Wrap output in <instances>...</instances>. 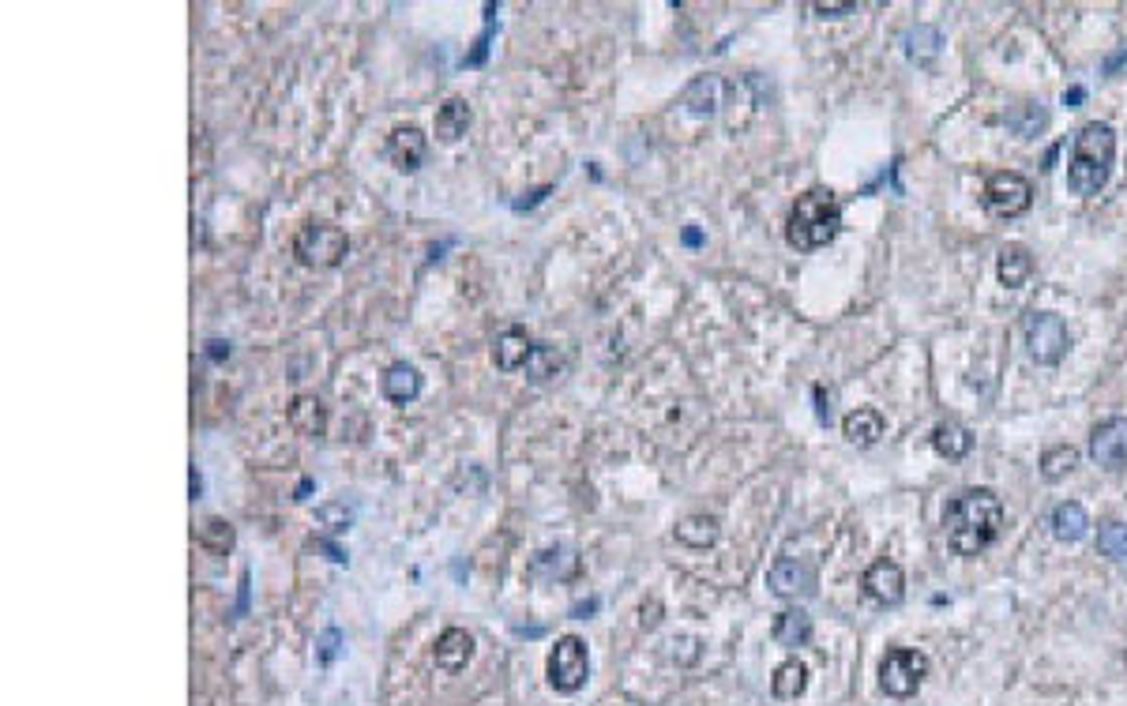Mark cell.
<instances>
[{
    "mask_svg": "<svg viewBox=\"0 0 1127 706\" xmlns=\"http://www.w3.org/2000/svg\"><path fill=\"white\" fill-rule=\"evenodd\" d=\"M947 541L958 556L985 553L1004 530V500L992 489H966L947 504Z\"/></svg>",
    "mask_w": 1127,
    "mask_h": 706,
    "instance_id": "obj_1",
    "label": "cell"
},
{
    "mask_svg": "<svg viewBox=\"0 0 1127 706\" xmlns=\"http://www.w3.org/2000/svg\"><path fill=\"white\" fill-rule=\"evenodd\" d=\"M1112 158H1116V132L1105 121L1082 124V132L1075 136V154L1067 166V185L1075 196H1097L1101 188L1109 185Z\"/></svg>",
    "mask_w": 1127,
    "mask_h": 706,
    "instance_id": "obj_2",
    "label": "cell"
},
{
    "mask_svg": "<svg viewBox=\"0 0 1127 706\" xmlns=\"http://www.w3.org/2000/svg\"><path fill=\"white\" fill-rule=\"evenodd\" d=\"M838 230H842V203L834 200L831 188H808L804 196H797L786 226V241L797 252H816V248L831 245Z\"/></svg>",
    "mask_w": 1127,
    "mask_h": 706,
    "instance_id": "obj_3",
    "label": "cell"
},
{
    "mask_svg": "<svg viewBox=\"0 0 1127 706\" xmlns=\"http://www.w3.org/2000/svg\"><path fill=\"white\" fill-rule=\"evenodd\" d=\"M545 676H549V688L560 691V695H575V691L587 684L590 676V654L587 643L579 635H560L545 658Z\"/></svg>",
    "mask_w": 1127,
    "mask_h": 706,
    "instance_id": "obj_4",
    "label": "cell"
},
{
    "mask_svg": "<svg viewBox=\"0 0 1127 706\" xmlns=\"http://www.w3.org/2000/svg\"><path fill=\"white\" fill-rule=\"evenodd\" d=\"M1022 335H1026V353L1034 357L1037 365H1060L1064 353L1071 350V335L1067 323L1056 312H1026L1022 320Z\"/></svg>",
    "mask_w": 1127,
    "mask_h": 706,
    "instance_id": "obj_5",
    "label": "cell"
},
{
    "mask_svg": "<svg viewBox=\"0 0 1127 706\" xmlns=\"http://www.w3.org/2000/svg\"><path fill=\"white\" fill-rule=\"evenodd\" d=\"M928 676V658L921 650H910V646H895L887 650L880 661V688L891 695V699H910L917 695V688L925 684Z\"/></svg>",
    "mask_w": 1127,
    "mask_h": 706,
    "instance_id": "obj_6",
    "label": "cell"
},
{
    "mask_svg": "<svg viewBox=\"0 0 1127 706\" xmlns=\"http://www.w3.org/2000/svg\"><path fill=\"white\" fill-rule=\"evenodd\" d=\"M346 248H350L346 233L331 222H309L294 237V256L305 267H335V263H342Z\"/></svg>",
    "mask_w": 1127,
    "mask_h": 706,
    "instance_id": "obj_7",
    "label": "cell"
},
{
    "mask_svg": "<svg viewBox=\"0 0 1127 706\" xmlns=\"http://www.w3.org/2000/svg\"><path fill=\"white\" fill-rule=\"evenodd\" d=\"M1030 203H1034V185H1030L1022 173L1000 169V173L989 177V185H985V207H989L992 215H1000V218L1026 215Z\"/></svg>",
    "mask_w": 1127,
    "mask_h": 706,
    "instance_id": "obj_8",
    "label": "cell"
},
{
    "mask_svg": "<svg viewBox=\"0 0 1127 706\" xmlns=\"http://www.w3.org/2000/svg\"><path fill=\"white\" fill-rule=\"evenodd\" d=\"M1090 455L1105 470H1124L1127 466V417H1105L1090 432Z\"/></svg>",
    "mask_w": 1127,
    "mask_h": 706,
    "instance_id": "obj_9",
    "label": "cell"
},
{
    "mask_svg": "<svg viewBox=\"0 0 1127 706\" xmlns=\"http://www.w3.org/2000/svg\"><path fill=\"white\" fill-rule=\"evenodd\" d=\"M767 586L778 598H808V594H816V568L793 556H782L767 571Z\"/></svg>",
    "mask_w": 1127,
    "mask_h": 706,
    "instance_id": "obj_10",
    "label": "cell"
},
{
    "mask_svg": "<svg viewBox=\"0 0 1127 706\" xmlns=\"http://www.w3.org/2000/svg\"><path fill=\"white\" fill-rule=\"evenodd\" d=\"M429 154V139L417 124H399L391 136H387V158L395 162V169L402 173H414Z\"/></svg>",
    "mask_w": 1127,
    "mask_h": 706,
    "instance_id": "obj_11",
    "label": "cell"
},
{
    "mask_svg": "<svg viewBox=\"0 0 1127 706\" xmlns=\"http://www.w3.org/2000/svg\"><path fill=\"white\" fill-rule=\"evenodd\" d=\"M861 586H865L868 598L880 601V605H898V601L906 598V575H902V568H898L895 560H876V564L865 571Z\"/></svg>",
    "mask_w": 1127,
    "mask_h": 706,
    "instance_id": "obj_12",
    "label": "cell"
},
{
    "mask_svg": "<svg viewBox=\"0 0 1127 706\" xmlns=\"http://www.w3.org/2000/svg\"><path fill=\"white\" fill-rule=\"evenodd\" d=\"M470 658H474V639H470V631H463V628L440 631V639H436V646H433L436 669H444V673H459V669H466V661Z\"/></svg>",
    "mask_w": 1127,
    "mask_h": 706,
    "instance_id": "obj_13",
    "label": "cell"
},
{
    "mask_svg": "<svg viewBox=\"0 0 1127 706\" xmlns=\"http://www.w3.org/2000/svg\"><path fill=\"white\" fill-rule=\"evenodd\" d=\"M534 346H538V342L526 335L523 327H508V331H504V335H496V342H493V365L500 372L526 369V361H530Z\"/></svg>",
    "mask_w": 1127,
    "mask_h": 706,
    "instance_id": "obj_14",
    "label": "cell"
},
{
    "mask_svg": "<svg viewBox=\"0 0 1127 706\" xmlns=\"http://www.w3.org/2000/svg\"><path fill=\"white\" fill-rule=\"evenodd\" d=\"M290 429L297 432V436H309V440H316V436H324L327 429V406L316 395H297L294 402H290Z\"/></svg>",
    "mask_w": 1127,
    "mask_h": 706,
    "instance_id": "obj_15",
    "label": "cell"
},
{
    "mask_svg": "<svg viewBox=\"0 0 1127 706\" xmlns=\"http://www.w3.org/2000/svg\"><path fill=\"white\" fill-rule=\"evenodd\" d=\"M380 387H384V399L387 402H395V406H406V402H414L417 395H421V372H417L414 365H406V361H395V365L384 372Z\"/></svg>",
    "mask_w": 1127,
    "mask_h": 706,
    "instance_id": "obj_16",
    "label": "cell"
},
{
    "mask_svg": "<svg viewBox=\"0 0 1127 706\" xmlns=\"http://www.w3.org/2000/svg\"><path fill=\"white\" fill-rule=\"evenodd\" d=\"M883 429H887L883 414H880V410H868V406H857V410H850V414H846V421H842V436H846L850 444H857V447H872L883 436Z\"/></svg>",
    "mask_w": 1127,
    "mask_h": 706,
    "instance_id": "obj_17",
    "label": "cell"
},
{
    "mask_svg": "<svg viewBox=\"0 0 1127 706\" xmlns=\"http://www.w3.org/2000/svg\"><path fill=\"white\" fill-rule=\"evenodd\" d=\"M1004 121L1019 139H1037L1049 128V109L1041 106V102H1034V98H1026V102H1015V106L1007 109Z\"/></svg>",
    "mask_w": 1127,
    "mask_h": 706,
    "instance_id": "obj_18",
    "label": "cell"
},
{
    "mask_svg": "<svg viewBox=\"0 0 1127 706\" xmlns=\"http://www.w3.org/2000/svg\"><path fill=\"white\" fill-rule=\"evenodd\" d=\"M996 275L1004 282L1007 290H1019L1026 286V278L1034 275V256L1026 245H1004L1000 248V263H996Z\"/></svg>",
    "mask_w": 1127,
    "mask_h": 706,
    "instance_id": "obj_19",
    "label": "cell"
},
{
    "mask_svg": "<svg viewBox=\"0 0 1127 706\" xmlns=\"http://www.w3.org/2000/svg\"><path fill=\"white\" fill-rule=\"evenodd\" d=\"M932 447L940 451L943 459H966V455H970V447H973V436L962 421L947 417V421H940V425L932 429Z\"/></svg>",
    "mask_w": 1127,
    "mask_h": 706,
    "instance_id": "obj_20",
    "label": "cell"
},
{
    "mask_svg": "<svg viewBox=\"0 0 1127 706\" xmlns=\"http://www.w3.org/2000/svg\"><path fill=\"white\" fill-rule=\"evenodd\" d=\"M902 46H906V57H910L913 64H932L943 49V34H940V27H932V23H917V27L906 31Z\"/></svg>",
    "mask_w": 1127,
    "mask_h": 706,
    "instance_id": "obj_21",
    "label": "cell"
},
{
    "mask_svg": "<svg viewBox=\"0 0 1127 706\" xmlns=\"http://www.w3.org/2000/svg\"><path fill=\"white\" fill-rule=\"evenodd\" d=\"M774 643L778 646H808V639H812V616L804 613V609H786V613L774 616Z\"/></svg>",
    "mask_w": 1127,
    "mask_h": 706,
    "instance_id": "obj_22",
    "label": "cell"
},
{
    "mask_svg": "<svg viewBox=\"0 0 1127 706\" xmlns=\"http://www.w3.org/2000/svg\"><path fill=\"white\" fill-rule=\"evenodd\" d=\"M1052 538L1056 541H1082L1086 538V526H1090V519H1086V511H1082V504H1075V500H1064V504L1052 507Z\"/></svg>",
    "mask_w": 1127,
    "mask_h": 706,
    "instance_id": "obj_23",
    "label": "cell"
},
{
    "mask_svg": "<svg viewBox=\"0 0 1127 706\" xmlns=\"http://www.w3.org/2000/svg\"><path fill=\"white\" fill-rule=\"evenodd\" d=\"M466 128H470V106L463 98H448L436 113V136L444 143H455V139L466 136Z\"/></svg>",
    "mask_w": 1127,
    "mask_h": 706,
    "instance_id": "obj_24",
    "label": "cell"
},
{
    "mask_svg": "<svg viewBox=\"0 0 1127 706\" xmlns=\"http://www.w3.org/2000/svg\"><path fill=\"white\" fill-rule=\"evenodd\" d=\"M804 688H808V669H804V661L786 658L774 669V676H771L774 699H797Z\"/></svg>",
    "mask_w": 1127,
    "mask_h": 706,
    "instance_id": "obj_25",
    "label": "cell"
},
{
    "mask_svg": "<svg viewBox=\"0 0 1127 706\" xmlns=\"http://www.w3.org/2000/svg\"><path fill=\"white\" fill-rule=\"evenodd\" d=\"M718 98H722V79H718V76H703V79H695L692 87H688V94H684V106L692 109L695 117H711L714 109H718Z\"/></svg>",
    "mask_w": 1127,
    "mask_h": 706,
    "instance_id": "obj_26",
    "label": "cell"
},
{
    "mask_svg": "<svg viewBox=\"0 0 1127 706\" xmlns=\"http://www.w3.org/2000/svg\"><path fill=\"white\" fill-rule=\"evenodd\" d=\"M677 541L692 545V549H707V545L718 541V519H711V515H688L677 526Z\"/></svg>",
    "mask_w": 1127,
    "mask_h": 706,
    "instance_id": "obj_27",
    "label": "cell"
},
{
    "mask_svg": "<svg viewBox=\"0 0 1127 706\" xmlns=\"http://www.w3.org/2000/svg\"><path fill=\"white\" fill-rule=\"evenodd\" d=\"M1075 466H1079V447H1071V444H1056L1041 455V477H1045V481H1060V477H1067Z\"/></svg>",
    "mask_w": 1127,
    "mask_h": 706,
    "instance_id": "obj_28",
    "label": "cell"
},
{
    "mask_svg": "<svg viewBox=\"0 0 1127 706\" xmlns=\"http://www.w3.org/2000/svg\"><path fill=\"white\" fill-rule=\"evenodd\" d=\"M1097 549H1101V556H1109V560H1127V526L1124 522H1101V530H1097Z\"/></svg>",
    "mask_w": 1127,
    "mask_h": 706,
    "instance_id": "obj_29",
    "label": "cell"
},
{
    "mask_svg": "<svg viewBox=\"0 0 1127 706\" xmlns=\"http://www.w3.org/2000/svg\"><path fill=\"white\" fill-rule=\"evenodd\" d=\"M200 545L207 553L226 556L233 549V526L226 519H207L200 526Z\"/></svg>",
    "mask_w": 1127,
    "mask_h": 706,
    "instance_id": "obj_30",
    "label": "cell"
},
{
    "mask_svg": "<svg viewBox=\"0 0 1127 706\" xmlns=\"http://www.w3.org/2000/svg\"><path fill=\"white\" fill-rule=\"evenodd\" d=\"M560 372V357H556L553 346H545V342H538L534 346V353H530V361H526V376L530 380H549V376H556Z\"/></svg>",
    "mask_w": 1127,
    "mask_h": 706,
    "instance_id": "obj_31",
    "label": "cell"
},
{
    "mask_svg": "<svg viewBox=\"0 0 1127 706\" xmlns=\"http://www.w3.org/2000/svg\"><path fill=\"white\" fill-rule=\"evenodd\" d=\"M316 519L324 522L327 530H335V534H342L346 526H350V511H346V504H327L316 511Z\"/></svg>",
    "mask_w": 1127,
    "mask_h": 706,
    "instance_id": "obj_32",
    "label": "cell"
},
{
    "mask_svg": "<svg viewBox=\"0 0 1127 706\" xmlns=\"http://www.w3.org/2000/svg\"><path fill=\"white\" fill-rule=\"evenodd\" d=\"M339 643H342L339 628H327L324 639H320V661H324V665H331V661H335V654H339Z\"/></svg>",
    "mask_w": 1127,
    "mask_h": 706,
    "instance_id": "obj_33",
    "label": "cell"
},
{
    "mask_svg": "<svg viewBox=\"0 0 1127 706\" xmlns=\"http://www.w3.org/2000/svg\"><path fill=\"white\" fill-rule=\"evenodd\" d=\"M812 12H819L823 19H838V16L857 12V8H853V4H812Z\"/></svg>",
    "mask_w": 1127,
    "mask_h": 706,
    "instance_id": "obj_34",
    "label": "cell"
},
{
    "mask_svg": "<svg viewBox=\"0 0 1127 706\" xmlns=\"http://www.w3.org/2000/svg\"><path fill=\"white\" fill-rule=\"evenodd\" d=\"M207 357H211V361H226V357H230V342L211 338V342H207Z\"/></svg>",
    "mask_w": 1127,
    "mask_h": 706,
    "instance_id": "obj_35",
    "label": "cell"
},
{
    "mask_svg": "<svg viewBox=\"0 0 1127 706\" xmlns=\"http://www.w3.org/2000/svg\"><path fill=\"white\" fill-rule=\"evenodd\" d=\"M816 414H819V421H823V425H827V421H831V406H827V399H823V387H816Z\"/></svg>",
    "mask_w": 1127,
    "mask_h": 706,
    "instance_id": "obj_36",
    "label": "cell"
},
{
    "mask_svg": "<svg viewBox=\"0 0 1127 706\" xmlns=\"http://www.w3.org/2000/svg\"><path fill=\"white\" fill-rule=\"evenodd\" d=\"M1064 102H1067V106H1079V102H1082V87H1071V91L1064 94Z\"/></svg>",
    "mask_w": 1127,
    "mask_h": 706,
    "instance_id": "obj_37",
    "label": "cell"
},
{
    "mask_svg": "<svg viewBox=\"0 0 1127 706\" xmlns=\"http://www.w3.org/2000/svg\"><path fill=\"white\" fill-rule=\"evenodd\" d=\"M200 489H203V477H200V470L192 466V496H200Z\"/></svg>",
    "mask_w": 1127,
    "mask_h": 706,
    "instance_id": "obj_38",
    "label": "cell"
}]
</instances>
